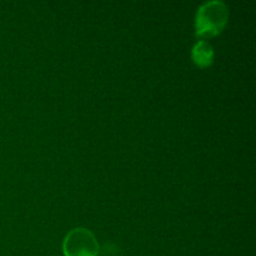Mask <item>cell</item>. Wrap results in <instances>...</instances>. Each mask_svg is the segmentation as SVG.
I'll return each mask as SVG.
<instances>
[{"instance_id": "6da1fadb", "label": "cell", "mask_w": 256, "mask_h": 256, "mask_svg": "<svg viewBox=\"0 0 256 256\" xmlns=\"http://www.w3.org/2000/svg\"><path fill=\"white\" fill-rule=\"evenodd\" d=\"M229 19V8L222 0L205 2L198 8L195 34L199 38H212L224 30Z\"/></svg>"}, {"instance_id": "7a4b0ae2", "label": "cell", "mask_w": 256, "mask_h": 256, "mask_svg": "<svg viewBox=\"0 0 256 256\" xmlns=\"http://www.w3.org/2000/svg\"><path fill=\"white\" fill-rule=\"evenodd\" d=\"M62 252L65 256H98L100 246L92 230L86 228H74L65 235Z\"/></svg>"}, {"instance_id": "3957f363", "label": "cell", "mask_w": 256, "mask_h": 256, "mask_svg": "<svg viewBox=\"0 0 256 256\" xmlns=\"http://www.w3.org/2000/svg\"><path fill=\"white\" fill-rule=\"evenodd\" d=\"M214 48L206 40H198L192 49V59L199 68H208L214 62Z\"/></svg>"}]
</instances>
